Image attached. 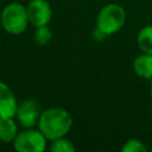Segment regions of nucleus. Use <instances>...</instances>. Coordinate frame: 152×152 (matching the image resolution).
Wrapping results in <instances>:
<instances>
[{
    "mask_svg": "<svg viewBox=\"0 0 152 152\" xmlns=\"http://www.w3.org/2000/svg\"><path fill=\"white\" fill-rule=\"evenodd\" d=\"M37 126L44 137L52 141L65 137L70 132L72 127V116L64 108L51 107L40 113Z\"/></svg>",
    "mask_w": 152,
    "mask_h": 152,
    "instance_id": "f257e3e1",
    "label": "nucleus"
},
{
    "mask_svg": "<svg viewBox=\"0 0 152 152\" xmlns=\"http://www.w3.org/2000/svg\"><path fill=\"white\" fill-rule=\"evenodd\" d=\"M0 21L7 33L14 36L24 33L30 24L26 6L20 2H10L2 8Z\"/></svg>",
    "mask_w": 152,
    "mask_h": 152,
    "instance_id": "f03ea898",
    "label": "nucleus"
},
{
    "mask_svg": "<svg viewBox=\"0 0 152 152\" xmlns=\"http://www.w3.org/2000/svg\"><path fill=\"white\" fill-rule=\"evenodd\" d=\"M126 21V12L119 4L104 5L96 18V28L106 36H112L119 32Z\"/></svg>",
    "mask_w": 152,
    "mask_h": 152,
    "instance_id": "7ed1b4c3",
    "label": "nucleus"
},
{
    "mask_svg": "<svg viewBox=\"0 0 152 152\" xmlns=\"http://www.w3.org/2000/svg\"><path fill=\"white\" fill-rule=\"evenodd\" d=\"M13 147L18 152H43L46 148L48 139L39 128H24L14 138Z\"/></svg>",
    "mask_w": 152,
    "mask_h": 152,
    "instance_id": "20e7f679",
    "label": "nucleus"
},
{
    "mask_svg": "<svg viewBox=\"0 0 152 152\" xmlns=\"http://www.w3.org/2000/svg\"><path fill=\"white\" fill-rule=\"evenodd\" d=\"M40 113L39 104L34 100H24L18 103L14 118L23 128H31L38 125Z\"/></svg>",
    "mask_w": 152,
    "mask_h": 152,
    "instance_id": "39448f33",
    "label": "nucleus"
},
{
    "mask_svg": "<svg viewBox=\"0 0 152 152\" xmlns=\"http://www.w3.org/2000/svg\"><path fill=\"white\" fill-rule=\"evenodd\" d=\"M30 24L38 27L49 25L52 18V8L46 0H31L26 6Z\"/></svg>",
    "mask_w": 152,
    "mask_h": 152,
    "instance_id": "423d86ee",
    "label": "nucleus"
},
{
    "mask_svg": "<svg viewBox=\"0 0 152 152\" xmlns=\"http://www.w3.org/2000/svg\"><path fill=\"white\" fill-rule=\"evenodd\" d=\"M18 101L13 90L2 81H0V119L14 118Z\"/></svg>",
    "mask_w": 152,
    "mask_h": 152,
    "instance_id": "0eeeda50",
    "label": "nucleus"
},
{
    "mask_svg": "<svg viewBox=\"0 0 152 152\" xmlns=\"http://www.w3.org/2000/svg\"><path fill=\"white\" fill-rule=\"evenodd\" d=\"M133 71L137 76L151 80L152 78V55L142 52L141 55L137 56L133 61Z\"/></svg>",
    "mask_w": 152,
    "mask_h": 152,
    "instance_id": "6e6552de",
    "label": "nucleus"
},
{
    "mask_svg": "<svg viewBox=\"0 0 152 152\" xmlns=\"http://www.w3.org/2000/svg\"><path fill=\"white\" fill-rule=\"evenodd\" d=\"M18 125L15 118L0 119V141L12 142L18 134Z\"/></svg>",
    "mask_w": 152,
    "mask_h": 152,
    "instance_id": "1a4fd4ad",
    "label": "nucleus"
},
{
    "mask_svg": "<svg viewBox=\"0 0 152 152\" xmlns=\"http://www.w3.org/2000/svg\"><path fill=\"white\" fill-rule=\"evenodd\" d=\"M137 44L142 52L152 55V25L140 28L137 36Z\"/></svg>",
    "mask_w": 152,
    "mask_h": 152,
    "instance_id": "9d476101",
    "label": "nucleus"
},
{
    "mask_svg": "<svg viewBox=\"0 0 152 152\" xmlns=\"http://www.w3.org/2000/svg\"><path fill=\"white\" fill-rule=\"evenodd\" d=\"M50 151L51 152H75L76 147L71 140H69L65 137H62L51 141Z\"/></svg>",
    "mask_w": 152,
    "mask_h": 152,
    "instance_id": "9b49d317",
    "label": "nucleus"
},
{
    "mask_svg": "<svg viewBox=\"0 0 152 152\" xmlns=\"http://www.w3.org/2000/svg\"><path fill=\"white\" fill-rule=\"evenodd\" d=\"M51 38H52V32L48 25L36 27V31H34L36 43H38L39 45H45L51 40Z\"/></svg>",
    "mask_w": 152,
    "mask_h": 152,
    "instance_id": "f8f14e48",
    "label": "nucleus"
},
{
    "mask_svg": "<svg viewBox=\"0 0 152 152\" xmlns=\"http://www.w3.org/2000/svg\"><path fill=\"white\" fill-rule=\"evenodd\" d=\"M121 151L122 152H146L147 147L141 140L132 138V139H128L124 142Z\"/></svg>",
    "mask_w": 152,
    "mask_h": 152,
    "instance_id": "ddd939ff",
    "label": "nucleus"
},
{
    "mask_svg": "<svg viewBox=\"0 0 152 152\" xmlns=\"http://www.w3.org/2000/svg\"><path fill=\"white\" fill-rule=\"evenodd\" d=\"M150 94H151V97H152V78H151V83H150Z\"/></svg>",
    "mask_w": 152,
    "mask_h": 152,
    "instance_id": "4468645a",
    "label": "nucleus"
},
{
    "mask_svg": "<svg viewBox=\"0 0 152 152\" xmlns=\"http://www.w3.org/2000/svg\"><path fill=\"white\" fill-rule=\"evenodd\" d=\"M151 151H152V150H151Z\"/></svg>",
    "mask_w": 152,
    "mask_h": 152,
    "instance_id": "2eb2a0df",
    "label": "nucleus"
}]
</instances>
